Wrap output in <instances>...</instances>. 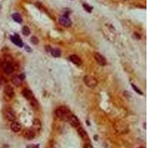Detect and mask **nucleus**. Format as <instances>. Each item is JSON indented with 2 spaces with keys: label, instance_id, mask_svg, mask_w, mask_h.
Masks as SVG:
<instances>
[{
  "label": "nucleus",
  "instance_id": "17",
  "mask_svg": "<svg viewBox=\"0 0 148 148\" xmlns=\"http://www.w3.org/2000/svg\"><path fill=\"white\" fill-rule=\"evenodd\" d=\"M12 17H13L14 20L16 22L21 23V21H22V18H21V16L19 14H14L12 15Z\"/></svg>",
  "mask_w": 148,
  "mask_h": 148
},
{
  "label": "nucleus",
  "instance_id": "1",
  "mask_svg": "<svg viewBox=\"0 0 148 148\" xmlns=\"http://www.w3.org/2000/svg\"><path fill=\"white\" fill-rule=\"evenodd\" d=\"M56 114L59 118L64 120V121H67L69 117L71 116V113L67 107L62 106V107L57 108L56 110Z\"/></svg>",
  "mask_w": 148,
  "mask_h": 148
},
{
  "label": "nucleus",
  "instance_id": "6",
  "mask_svg": "<svg viewBox=\"0 0 148 148\" xmlns=\"http://www.w3.org/2000/svg\"><path fill=\"white\" fill-rule=\"evenodd\" d=\"M94 58L96 59V61L97 62V63L99 64L101 66H105L107 64V61H106L105 58L102 55H101L99 53H95L94 54Z\"/></svg>",
  "mask_w": 148,
  "mask_h": 148
},
{
  "label": "nucleus",
  "instance_id": "15",
  "mask_svg": "<svg viewBox=\"0 0 148 148\" xmlns=\"http://www.w3.org/2000/svg\"><path fill=\"white\" fill-rule=\"evenodd\" d=\"M10 129H11L12 131H14L15 133H18V132H19L20 130H21V125H20L19 123L14 121V122H12L11 124H10Z\"/></svg>",
  "mask_w": 148,
  "mask_h": 148
},
{
  "label": "nucleus",
  "instance_id": "23",
  "mask_svg": "<svg viewBox=\"0 0 148 148\" xmlns=\"http://www.w3.org/2000/svg\"><path fill=\"white\" fill-rule=\"evenodd\" d=\"M27 148H39V144H29Z\"/></svg>",
  "mask_w": 148,
  "mask_h": 148
},
{
  "label": "nucleus",
  "instance_id": "2",
  "mask_svg": "<svg viewBox=\"0 0 148 148\" xmlns=\"http://www.w3.org/2000/svg\"><path fill=\"white\" fill-rule=\"evenodd\" d=\"M84 80H85L86 85L89 87H95L97 86V84H98L96 78L91 76H85Z\"/></svg>",
  "mask_w": 148,
  "mask_h": 148
},
{
  "label": "nucleus",
  "instance_id": "19",
  "mask_svg": "<svg viewBox=\"0 0 148 148\" xmlns=\"http://www.w3.org/2000/svg\"><path fill=\"white\" fill-rule=\"evenodd\" d=\"M22 33L25 36H29L30 33V30L28 26H24L22 28Z\"/></svg>",
  "mask_w": 148,
  "mask_h": 148
},
{
  "label": "nucleus",
  "instance_id": "4",
  "mask_svg": "<svg viewBox=\"0 0 148 148\" xmlns=\"http://www.w3.org/2000/svg\"><path fill=\"white\" fill-rule=\"evenodd\" d=\"M2 70L4 71V73L5 74H10L13 73L14 71V67L12 65V64L8 62H5L4 63L2 64Z\"/></svg>",
  "mask_w": 148,
  "mask_h": 148
},
{
  "label": "nucleus",
  "instance_id": "12",
  "mask_svg": "<svg viewBox=\"0 0 148 148\" xmlns=\"http://www.w3.org/2000/svg\"><path fill=\"white\" fill-rule=\"evenodd\" d=\"M22 80H23V76H14V77L12 78L11 82H12V83H13L14 85L17 86V87H19V86H20V85H21Z\"/></svg>",
  "mask_w": 148,
  "mask_h": 148
},
{
  "label": "nucleus",
  "instance_id": "7",
  "mask_svg": "<svg viewBox=\"0 0 148 148\" xmlns=\"http://www.w3.org/2000/svg\"><path fill=\"white\" fill-rule=\"evenodd\" d=\"M67 121H69V123L71 124L73 127H79L80 125V122H79V120L78 119L76 116H75L74 115L71 114V116L69 117V119L67 120Z\"/></svg>",
  "mask_w": 148,
  "mask_h": 148
},
{
  "label": "nucleus",
  "instance_id": "20",
  "mask_svg": "<svg viewBox=\"0 0 148 148\" xmlns=\"http://www.w3.org/2000/svg\"><path fill=\"white\" fill-rule=\"evenodd\" d=\"M30 40H31V42L33 43V44H39V39L36 36H32Z\"/></svg>",
  "mask_w": 148,
  "mask_h": 148
},
{
  "label": "nucleus",
  "instance_id": "13",
  "mask_svg": "<svg viewBox=\"0 0 148 148\" xmlns=\"http://www.w3.org/2000/svg\"><path fill=\"white\" fill-rule=\"evenodd\" d=\"M23 135H24L26 139L30 140V139H32L34 138L35 134H34V132H33L32 130H25V131L23 132Z\"/></svg>",
  "mask_w": 148,
  "mask_h": 148
},
{
  "label": "nucleus",
  "instance_id": "16",
  "mask_svg": "<svg viewBox=\"0 0 148 148\" xmlns=\"http://www.w3.org/2000/svg\"><path fill=\"white\" fill-rule=\"evenodd\" d=\"M50 53L52 56L54 57H59L61 56V51L59 49H50Z\"/></svg>",
  "mask_w": 148,
  "mask_h": 148
},
{
  "label": "nucleus",
  "instance_id": "21",
  "mask_svg": "<svg viewBox=\"0 0 148 148\" xmlns=\"http://www.w3.org/2000/svg\"><path fill=\"white\" fill-rule=\"evenodd\" d=\"M83 7H85V9L87 11V12H91L92 11V9H93V7H90V5H87V4H83Z\"/></svg>",
  "mask_w": 148,
  "mask_h": 148
},
{
  "label": "nucleus",
  "instance_id": "8",
  "mask_svg": "<svg viewBox=\"0 0 148 148\" xmlns=\"http://www.w3.org/2000/svg\"><path fill=\"white\" fill-rule=\"evenodd\" d=\"M5 95L7 96V98L9 99H13V97L14 96V89L10 85H7L5 87Z\"/></svg>",
  "mask_w": 148,
  "mask_h": 148
},
{
  "label": "nucleus",
  "instance_id": "11",
  "mask_svg": "<svg viewBox=\"0 0 148 148\" xmlns=\"http://www.w3.org/2000/svg\"><path fill=\"white\" fill-rule=\"evenodd\" d=\"M22 95H23V96H24L25 99H28V100H30V101L34 98L33 94L32 93V92L30 91V90H28V89H27V88H25V89H24V90H22Z\"/></svg>",
  "mask_w": 148,
  "mask_h": 148
},
{
  "label": "nucleus",
  "instance_id": "18",
  "mask_svg": "<svg viewBox=\"0 0 148 148\" xmlns=\"http://www.w3.org/2000/svg\"><path fill=\"white\" fill-rule=\"evenodd\" d=\"M33 127L35 128L36 130H39L41 129L42 125H41L40 121L38 119L34 120V121H33Z\"/></svg>",
  "mask_w": 148,
  "mask_h": 148
},
{
  "label": "nucleus",
  "instance_id": "22",
  "mask_svg": "<svg viewBox=\"0 0 148 148\" xmlns=\"http://www.w3.org/2000/svg\"><path fill=\"white\" fill-rule=\"evenodd\" d=\"M132 87H133V88L134 89V90H135V91L137 92V93H138L139 94H140V95H142V94H143V93H142V92H141V90H140L139 89V88H137V87H135V85H132Z\"/></svg>",
  "mask_w": 148,
  "mask_h": 148
},
{
  "label": "nucleus",
  "instance_id": "14",
  "mask_svg": "<svg viewBox=\"0 0 148 148\" xmlns=\"http://www.w3.org/2000/svg\"><path fill=\"white\" fill-rule=\"evenodd\" d=\"M70 60L74 64H76L77 66H80L82 64V60L76 55H71V56H70Z\"/></svg>",
  "mask_w": 148,
  "mask_h": 148
},
{
  "label": "nucleus",
  "instance_id": "10",
  "mask_svg": "<svg viewBox=\"0 0 148 148\" xmlns=\"http://www.w3.org/2000/svg\"><path fill=\"white\" fill-rule=\"evenodd\" d=\"M10 39H11V41L14 43L16 45H17V46H19L20 48H21L23 46V42H22V41H21V39L19 38V36L15 35L13 36H10Z\"/></svg>",
  "mask_w": 148,
  "mask_h": 148
},
{
  "label": "nucleus",
  "instance_id": "5",
  "mask_svg": "<svg viewBox=\"0 0 148 148\" xmlns=\"http://www.w3.org/2000/svg\"><path fill=\"white\" fill-rule=\"evenodd\" d=\"M59 22H60V24H61L62 26L65 27V28H69L71 25V24H72L71 19L68 18L67 16H65V15L61 16V17L59 18Z\"/></svg>",
  "mask_w": 148,
  "mask_h": 148
},
{
  "label": "nucleus",
  "instance_id": "25",
  "mask_svg": "<svg viewBox=\"0 0 148 148\" xmlns=\"http://www.w3.org/2000/svg\"><path fill=\"white\" fill-rule=\"evenodd\" d=\"M139 148H145V147H139Z\"/></svg>",
  "mask_w": 148,
  "mask_h": 148
},
{
  "label": "nucleus",
  "instance_id": "3",
  "mask_svg": "<svg viewBox=\"0 0 148 148\" xmlns=\"http://www.w3.org/2000/svg\"><path fill=\"white\" fill-rule=\"evenodd\" d=\"M4 116L6 118V119L10 121H14L16 119V116L14 112L10 108H6L4 110Z\"/></svg>",
  "mask_w": 148,
  "mask_h": 148
},
{
  "label": "nucleus",
  "instance_id": "9",
  "mask_svg": "<svg viewBox=\"0 0 148 148\" xmlns=\"http://www.w3.org/2000/svg\"><path fill=\"white\" fill-rule=\"evenodd\" d=\"M78 133L79 134V135L81 136V138L84 140V141H89V136L87 133V132L85 130L81 127H78Z\"/></svg>",
  "mask_w": 148,
  "mask_h": 148
},
{
  "label": "nucleus",
  "instance_id": "24",
  "mask_svg": "<svg viewBox=\"0 0 148 148\" xmlns=\"http://www.w3.org/2000/svg\"><path fill=\"white\" fill-rule=\"evenodd\" d=\"M84 148H93V146H92L90 144L86 143L85 144V146H84Z\"/></svg>",
  "mask_w": 148,
  "mask_h": 148
}]
</instances>
